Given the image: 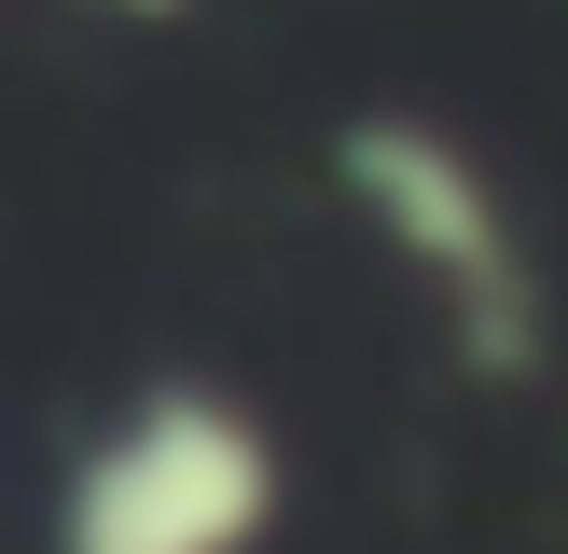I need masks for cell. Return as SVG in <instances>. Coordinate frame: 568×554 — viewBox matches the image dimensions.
<instances>
[{
  "mask_svg": "<svg viewBox=\"0 0 568 554\" xmlns=\"http://www.w3.org/2000/svg\"><path fill=\"white\" fill-rule=\"evenodd\" d=\"M292 513V443L222 375H139L55 458L42 554H264Z\"/></svg>",
  "mask_w": 568,
  "mask_h": 554,
  "instance_id": "cell-2",
  "label": "cell"
},
{
  "mask_svg": "<svg viewBox=\"0 0 568 554\" xmlns=\"http://www.w3.org/2000/svg\"><path fill=\"white\" fill-rule=\"evenodd\" d=\"M333 208L347 236L375 249V277L430 319V347L486 388L555 375V264H541V222L527 194L499 181V153L444 111H347L333 125Z\"/></svg>",
  "mask_w": 568,
  "mask_h": 554,
  "instance_id": "cell-1",
  "label": "cell"
},
{
  "mask_svg": "<svg viewBox=\"0 0 568 554\" xmlns=\"http://www.w3.org/2000/svg\"><path fill=\"white\" fill-rule=\"evenodd\" d=\"M83 14H111V28H181L194 0H83Z\"/></svg>",
  "mask_w": 568,
  "mask_h": 554,
  "instance_id": "cell-3",
  "label": "cell"
}]
</instances>
